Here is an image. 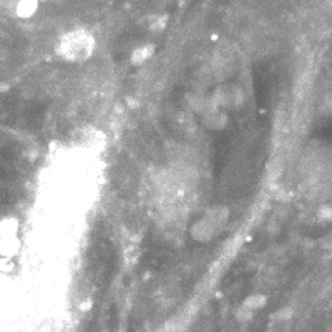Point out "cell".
<instances>
[{
    "label": "cell",
    "instance_id": "obj_3",
    "mask_svg": "<svg viewBox=\"0 0 332 332\" xmlns=\"http://www.w3.org/2000/svg\"><path fill=\"white\" fill-rule=\"evenodd\" d=\"M211 103L214 107L222 108V110H228V108H238L244 103L246 95L240 87H234V85H221L216 87V90L213 92V95L209 96Z\"/></svg>",
    "mask_w": 332,
    "mask_h": 332
},
{
    "label": "cell",
    "instance_id": "obj_6",
    "mask_svg": "<svg viewBox=\"0 0 332 332\" xmlns=\"http://www.w3.org/2000/svg\"><path fill=\"white\" fill-rule=\"evenodd\" d=\"M266 304H268V297H266L264 294H261V293L251 294L241 302V306L244 307V309H248L249 313H253V314H256L258 311L264 309Z\"/></svg>",
    "mask_w": 332,
    "mask_h": 332
},
{
    "label": "cell",
    "instance_id": "obj_2",
    "mask_svg": "<svg viewBox=\"0 0 332 332\" xmlns=\"http://www.w3.org/2000/svg\"><path fill=\"white\" fill-rule=\"evenodd\" d=\"M95 50V38L87 30H72L60 38L56 52L65 62H85Z\"/></svg>",
    "mask_w": 332,
    "mask_h": 332
},
{
    "label": "cell",
    "instance_id": "obj_1",
    "mask_svg": "<svg viewBox=\"0 0 332 332\" xmlns=\"http://www.w3.org/2000/svg\"><path fill=\"white\" fill-rule=\"evenodd\" d=\"M231 211L226 206H214L189 226V236L194 242L206 244L228 228Z\"/></svg>",
    "mask_w": 332,
    "mask_h": 332
},
{
    "label": "cell",
    "instance_id": "obj_5",
    "mask_svg": "<svg viewBox=\"0 0 332 332\" xmlns=\"http://www.w3.org/2000/svg\"><path fill=\"white\" fill-rule=\"evenodd\" d=\"M153 55H155V45L153 43H145V45H138L131 52L129 62L135 67H141V65L148 63Z\"/></svg>",
    "mask_w": 332,
    "mask_h": 332
},
{
    "label": "cell",
    "instance_id": "obj_4",
    "mask_svg": "<svg viewBox=\"0 0 332 332\" xmlns=\"http://www.w3.org/2000/svg\"><path fill=\"white\" fill-rule=\"evenodd\" d=\"M201 118H203L204 127L208 128V129H213V131H222V129H224L229 125V115H228V111L222 110V108L214 107V105L211 103V100H209L208 110H206L203 115H201Z\"/></svg>",
    "mask_w": 332,
    "mask_h": 332
},
{
    "label": "cell",
    "instance_id": "obj_8",
    "mask_svg": "<svg viewBox=\"0 0 332 332\" xmlns=\"http://www.w3.org/2000/svg\"><path fill=\"white\" fill-rule=\"evenodd\" d=\"M166 25H168V15H161L160 18H156V20H153V23H151V30H155V32H163Z\"/></svg>",
    "mask_w": 332,
    "mask_h": 332
},
{
    "label": "cell",
    "instance_id": "obj_9",
    "mask_svg": "<svg viewBox=\"0 0 332 332\" xmlns=\"http://www.w3.org/2000/svg\"><path fill=\"white\" fill-rule=\"evenodd\" d=\"M317 218L321 221H332V206H322L317 213Z\"/></svg>",
    "mask_w": 332,
    "mask_h": 332
},
{
    "label": "cell",
    "instance_id": "obj_7",
    "mask_svg": "<svg viewBox=\"0 0 332 332\" xmlns=\"http://www.w3.org/2000/svg\"><path fill=\"white\" fill-rule=\"evenodd\" d=\"M37 10V0H22L18 3V15L22 17H30Z\"/></svg>",
    "mask_w": 332,
    "mask_h": 332
}]
</instances>
